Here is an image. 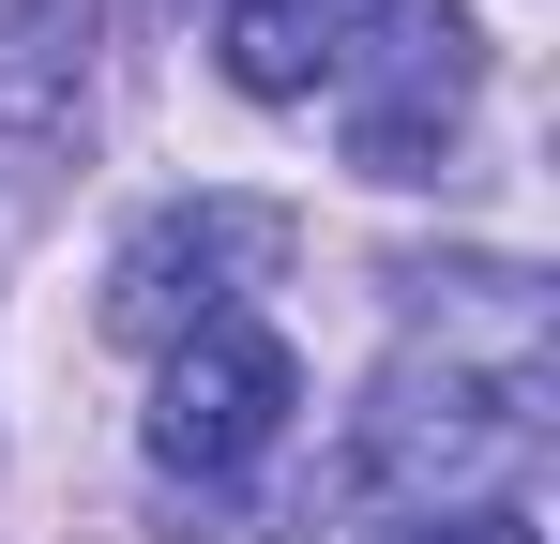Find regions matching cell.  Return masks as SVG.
<instances>
[{"label": "cell", "instance_id": "1", "mask_svg": "<svg viewBox=\"0 0 560 544\" xmlns=\"http://www.w3.org/2000/svg\"><path fill=\"white\" fill-rule=\"evenodd\" d=\"M288 272V212L273 197H167L121 258H106V333L121 348H183L212 318H243V287Z\"/></svg>", "mask_w": 560, "mask_h": 544}, {"label": "cell", "instance_id": "2", "mask_svg": "<svg viewBox=\"0 0 560 544\" xmlns=\"http://www.w3.org/2000/svg\"><path fill=\"white\" fill-rule=\"evenodd\" d=\"M288 409H303V363H288L258 318H212V333H183V348H167V393H152V469L228 484V469L288 453Z\"/></svg>", "mask_w": 560, "mask_h": 544}, {"label": "cell", "instance_id": "3", "mask_svg": "<svg viewBox=\"0 0 560 544\" xmlns=\"http://www.w3.org/2000/svg\"><path fill=\"white\" fill-rule=\"evenodd\" d=\"M228 76L258 106H303V91L349 76V0H228Z\"/></svg>", "mask_w": 560, "mask_h": 544}, {"label": "cell", "instance_id": "4", "mask_svg": "<svg viewBox=\"0 0 560 544\" xmlns=\"http://www.w3.org/2000/svg\"><path fill=\"white\" fill-rule=\"evenodd\" d=\"M378 544H546V530H530V499H455V515H409Z\"/></svg>", "mask_w": 560, "mask_h": 544}, {"label": "cell", "instance_id": "5", "mask_svg": "<svg viewBox=\"0 0 560 544\" xmlns=\"http://www.w3.org/2000/svg\"><path fill=\"white\" fill-rule=\"evenodd\" d=\"M349 15H364V0H349Z\"/></svg>", "mask_w": 560, "mask_h": 544}]
</instances>
